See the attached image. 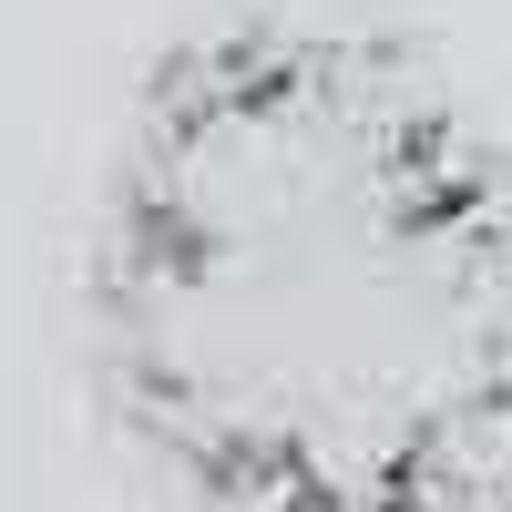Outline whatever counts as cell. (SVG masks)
Instances as JSON below:
<instances>
[{
	"label": "cell",
	"mask_w": 512,
	"mask_h": 512,
	"mask_svg": "<svg viewBox=\"0 0 512 512\" xmlns=\"http://www.w3.org/2000/svg\"><path fill=\"white\" fill-rule=\"evenodd\" d=\"M82 369L195 512H512V134L369 21L164 41L82 226Z\"/></svg>",
	"instance_id": "obj_1"
}]
</instances>
